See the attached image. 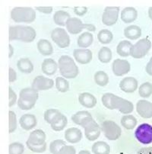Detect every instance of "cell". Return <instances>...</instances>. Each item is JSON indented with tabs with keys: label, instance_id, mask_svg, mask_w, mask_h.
<instances>
[{
	"label": "cell",
	"instance_id": "1",
	"mask_svg": "<svg viewBox=\"0 0 152 154\" xmlns=\"http://www.w3.org/2000/svg\"><path fill=\"white\" fill-rule=\"evenodd\" d=\"M101 101L105 108L110 110H118L124 115H129L134 110L133 102L110 92L103 94Z\"/></svg>",
	"mask_w": 152,
	"mask_h": 154
},
{
	"label": "cell",
	"instance_id": "2",
	"mask_svg": "<svg viewBox=\"0 0 152 154\" xmlns=\"http://www.w3.org/2000/svg\"><path fill=\"white\" fill-rule=\"evenodd\" d=\"M8 34L10 41H20L25 43L33 42L37 36V32L34 28L24 25L10 26Z\"/></svg>",
	"mask_w": 152,
	"mask_h": 154
},
{
	"label": "cell",
	"instance_id": "3",
	"mask_svg": "<svg viewBox=\"0 0 152 154\" xmlns=\"http://www.w3.org/2000/svg\"><path fill=\"white\" fill-rule=\"evenodd\" d=\"M39 98V93L37 90L31 87L24 88L19 92V98H18V106L20 109L28 111L34 107Z\"/></svg>",
	"mask_w": 152,
	"mask_h": 154
},
{
	"label": "cell",
	"instance_id": "4",
	"mask_svg": "<svg viewBox=\"0 0 152 154\" xmlns=\"http://www.w3.org/2000/svg\"><path fill=\"white\" fill-rule=\"evenodd\" d=\"M57 63L59 72L65 79H75L79 75V67L71 57L62 55Z\"/></svg>",
	"mask_w": 152,
	"mask_h": 154
},
{
	"label": "cell",
	"instance_id": "5",
	"mask_svg": "<svg viewBox=\"0 0 152 154\" xmlns=\"http://www.w3.org/2000/svg\"><path fill=\"white\" fill-rule=\"evenodd\" d=\"M11 18L17 23H32L36 19V12L31 7H15L11 11Z\"/></svg>",
	"mask_w": 152,
	"mask_h": 154
},
{
	"label": "cell",
	"instance_id": "6",
	"mask_svg": "<svg viewBox=\"0 0 152 154\" xmlns=\"http://www.w3.org/2000/svg\"><path fill=\"white\" fill-rule=\"evenodd\" d=\"M66 29L68 32L72 35H77L82 32L84 29L88 31V32H92L96 30V27L91 24H85L82 20L78 18H70L66 24Z\"/></svg>",
	"mask_w": 152,
	"mask_h": 154
},
{
	"label": "cell",
	"instance_id": "7",
	"mask_svg": "<svg viewBox=\"0 0 152 154\" xmlns=\"http://www.w3.org/2000/svg\"><path fill=\"white\" fill-rule=\"evenodd\" d=\"M101 131L105 137L109 140L114 141L119 139L122 134V130L120 127L113 121H105L103 122L101 127Z\"/></svg>",
	"mask_w": 152,
	"mask_h": 154
},
{
	"label": "cell",
	"instance_id": "8",
	"mask_svg": "<svg viewBox=\"0 0 152 154\" xmlns=\"http://www.w3.org/2000/svg\"><path fill=\"white\" fill-rule=\"evenodd\" d=\"M151 48V42L148 38H142L133 45L130 56L135 59H142L146 56Z\"/></svg>",
	"mask_w": 152,
	"mask_h": 154
},
{
	"label": "cell",
	"instance_id": "9",
	"mask_svg": "<svg viewBox=\"0 0 152 154\" xmlns=\"http://www.w3.org/2000/svg\"><path fill=\"white\" fill-rule=\"evenodd\" d=\"M51 39L60 48H66L70 45V37L67 31L62 28H54L51 32Z\"/></svg>",
	"mask_w": 152,
	"mask_h": 154
},
{
	"label": "cell",
	"instance_id": "10",
	"mask_svg": "<svg viewBox=\"0 0 152 154\" xmlns=\"http://www.w3.org/2000/svg\"><path fill=\"white\" fill-rule=\"evenodd\" d=\"M135 137L142 144H150L152 143V126L144 123L139 125L135 131Z\"/></svg>",
	"mask_w": 152,
	"mask_h": 154
},
{
	"label": "cell",
	"instance_id": "11",
	"mask_svg": "<svg viewBox=\"0 0 152 154\" xmlns=\"http://www.w3.org/2000/svg\"><path fill=\"white\" fill-rule=\"evenodd\" d=\"M119 14V7H106L102 15V22L106 26H112L116 23Z\"/></svg>",
	"mask_w": 152,
	"mask_h": 154
},
{
	"label": "cell",
	"instance_id": "12",
	"mask_svg": "<svg viewBox=\"0 0 152 154\" xmlns=\"http://www.w3.org/2000/svg\"><path fill=\"white\" fill-rule=\"evenodd\" d=\"M54 81L52 79L40 75L35 77L31 84V88L39 92V91L49 90L52 89Z\"/></svg>",
	"mask_w": 152,
	"mask_h": 154
},
{
	"label": "cell",
	"instance_id": "13",
	"mask_svg": "<svg viewBox=\"0 0 152 154\" xmlns=\"http://www.w3.org/2000/svg\"><path fill=\"white\" fill-rule=\"evenodd\" d=\"M84 129L85 137L89 141H95L97 139H98L101 134L100 126L95 122L94 118L84 127Z\"/></svg>",
	"mask_w": 152,
	"mask_h": 154
},
{
	"label": "cell",
	"instance_id": "14",
	"mask_svg": "<svg viewBox=\"0 0 152 154\" xmlns=\"http://www.w3.org/2000/svg\"><path fill=\"white\" fill-rule=\"evenodd\" d=\"M131 69V65L126 60L116 59L112 63V70L116 76H123L126 75Z\"/></svg>",
	"mask_w": 152,
	"mask_h": 154
},
{
	"label": "cell",
	"instance_id": "15",
	"mask_svg": "<svg viewBox=\"0 0 152 154\" xmlns=\"http://www.w3.org/2000/svg\"><path fill=\"white\" fill-rule=\"evenodd\" d=\"M92 54L91 51L89 49H82V48H79V49H75L73 51V57L77 63L80 64H88L91 61Z\"/></svg>",
	"mask_w": 152,
	"mask_h": 154
},
{
	"label": "cell",
	"instance_id": "16",
	"mask_svg": "<svg viewBox=\"0 0 152 154\" xmlns=\"http://www.w3.org/2000/svg\"><path fill=\"white\" fill-rule=\"evenodd\" d=\"M136 112L142 118H152V103L145 99L139 100L136 104Z\"/></svg>",
	"mask_w": 152,
	"mask_h": 154
},
{
	"label": "cell",
	"instance_id": "17",
	"mask_svg": "<svg viewBox=\"0 0 152 154\" xmlns=\"http://www.w3.org/2000/svg\"><path fill=\"white\" fill-rule=\"evenodd\" d=\"M139 87L138 80L132 76L125 77L119 82V88L126 93H133L137 90Z\"/></svg>",
	"mask_w": 152,
	"mask_h": 154
},
{
	"label": "cell",
	"instance_id": "18",
	"mask_svg": "<svg viewBox=\"0 0 152 154\" xmlns=\"http://www.w3.org/2000/svg\"><path fill=\"white\" fill-rule=\"evenodd\" d=\"M93 118H92L91 114L87 111H79L74 114L72 117V121L73 123L82 127L83 128Z\"/></svg>",
	"mask_w": 152,
	"mask_h": 154
},
{
	"label": "cell",
	"instance_id": "19",
	"mask_svg": "<svg viewBox=\"0 0 152 154\" xmlns=\"http://www.w3.org/2000/svg\"><path fill=\"white\" fill-rule=\"evenodd\" d=\"M19 124L21 128L25 131L33 130L37 124V120L35 115L32 114H25L20 118Z\"/></svg>",
	"mask_w": 152,
	"mask_h": 154
},
{
	"label": "cell",
	"instance_id": "20",
	"mask_svg": "<svg viewBox=\"0 0 152 154\" xmlns=\"http://www.w3.org/2000/svg\"><path fill=\"white\" fill-rule=\"evenodd\" d=\"M46 135L44 131L40 129H36L30 134L27 142L32 145L38 146L46 143Z\"/></svg>",
	"mask_w": 152,
	"mask_h": 154
},
{
	"label": "cell",
	"instance_id": "21",
	"mask_svg": "<svg viewBox=\"0 0 152 154\" xmlns=\"http://www.w3.org/2000/svg\"><path fill=\"white\" fill-rule=\"evenodd\" d=\"M82 132L76 128H68L65 131V139L69 143H77L82 139Z\"/></svg>",
	"mask_w": 152,
	"mask_h": 154
},
{
	"label": "cell",
	"instance_id": "22",
	"mask_svg": "<svg viewBox=\"0 0 152 154\" xmlns=\"http://www.w3.org/2000/svg\"><path fill=\"white\" fill-rule=\"evenodd\" d=\"M79 102L83 107L87 108H93L96 106L97 100L96 97L89 92H83L79 96Z\"/></svg>",
	"mask_w": 152,
	"mask_h": 154
},
{
	"label": "cell",
	"instance_id": "23",
	"mask_svg": "<svg viewBox=\"0 0 152 154\" xmlns=\"http://www.w3.org/2000/svg\"><path fill=\"white\" fill-rule=\"evenodd\" d=\"M41 69L45 75H54L58 69L57 62H56L52 58H46L43 61L42 65H41Z\"/></svg>",
	"mask_w": 152,
	"mask_h": 154
},
{
	"label": "cell",
	"instance_id": "24",
	"mask_svg": "<svg viewBox=\"0 0 152 154\" xmlns=\"http://www.w3.org/2000/svg\"><path fill=\"white\" fill-rule=\"evenodd\" d=\"M138 17L137 10L133 7H126L122 10L120 18L124 23H132L136 20Z\"/></svg>",
	"mask_w": 152,
	"mask_h": 154
},
{
	"label": "cell",
	"instance_id": "25",
	"mask_svg": "<svg viewBox=\"0 0 152 154\" xmlns=\"http://www.w3.org/2000/svg\"><path fill=\"white\" fill-rule=\"evenodd\" d=\"M62 115H63V114L61 113L59 110L56 109V108H51V109L46 110L44 112L43 118H44L45 122H46L51 125L59 122V120L62 118Z\"/></svg>",
	"mask_w": 152,
	"mask_h": 154
},
{
	"label": "cell",
	"instance_id": "26",
	"mask_svg": "<svg viewBox=\"0 0 152 154\" xmlns=\"http://www.w3.org/2000/svg\"><path fill=\"white\" fill-rule=\"evenodd\" d=\"M37 50L40 54L43 56L47 57L50 56L53 54V48L52 45L48 40L46 39H40L38 41L37 44Z\"/></svg>",
	"mask_w": 152,
	"mask_h": 154
},
{
	"label": "cell",
	"instance_id": "27",
	"mask_svg": "<svg viewBox=\"0 0 152 154\" xmlns=\"http://www.w3.org/2000/svg\"><path fill=\"white\" fill-rule=\"evenodd\" d=\"M17 67L20 72L26 74L32 72L34 69L33 63L31 62L29 58L27 57L21 58L18 60V63H17Z\"/></svg>",
	"mask_w": 152,
	"mask_h": 154
},
{
	"label": "cell",
	"instance_id": "28",
	"mask_svg": "<svg viewBox=\"0 0 152 154\" xmlns=\"http://www.w3.org/2000/svg\"><path fill=\"white\" fill-rule=\"evenodd\" d=\"M94 41V36L91 32H83L79 37L77 41L78 46L82 49H88L92 45Z\"/></svg>",
	"mask_w": 152,
	"mask_h": 154
},
{
	"label": "cell",
	"instance_id": "29",
	"mask_svg": "<svg viewBox=\"0 0 152 154\" xmlns=\"http://www.w3.org/2000/svg\"><path fill=\"white\" fill-rule=\"evenodd\" d=\"M133 44L129 41H122L116 47V52L122 57H128L130 56Z\"/></svg>",
	"mask_w": 152,
	"mask_h": 154
},
{
	"label": "cell",
	"instance_id": "30",
	"mask_svg": "<svg viewBox=\"0 0 152 154\" xmlns=\"http://www.w3.org/2000/svg\"><path fill=\"white\" fill-rule=\"evenodd\" d=\"M124 36L129 40H137L142 36V29L138 25H129L124 29Z\"/></svg>",
	"mask_w": 152,
	"mask_h": 154
},
{
	"label": "cell",
	"instance_id": "31",
	"mask_svg": "<svg viewBox=\"0 0 152 154\" xmlns=\"http://www.w3.org/2000/svg\"><path fill=\"white\" fill-rule=\"evenodd\" d=\"M91 150L94 154H110V146L104 141H97L92 145Z\"/></svg>",
	"mask_w": 152,
	"mask_h": 154
},
{
	"label": "cell",
	"instance_id": "32",
	"mask_svg": "<svg viewBox=\"0 0 152 154\" xmlns=\"http://www.w3.org/2000/svg\"><path fill=\"white\" fill-rule=\"evenodd\" d=\"M70 18V14L63 10L56 11L53 15L54 22L59 26H66V22Z\"/></svg>",
	"mask_w": 152,
	"mask_h": 154
},
{
	"label": "cell",
	"instance_id": "33",
	"mask_svg": "<svg viewBox=\"0 0 152 154\" xmlns=\"http://www.w3.org/2000/svg\"><path fill=\"white\" fill-rule=\"evenodd\" d=\"M121 125L125 129L133 130L137 125V119L132 115H125L121 118Z\"/></svg>",
	"mask_w": 152,
	"mask_h": 154
},
{
	"label": "cell",
	"instance_id": "34",
	"mask_svg": "<svg viewBox=\"0 0 152 154\" xmlns=\"http://www.w3.org/2000/svg\"><path fill=\"white\" fill-rule=\"evenodd\" d=\"M113 57L112 51L107 47H103L98 52V59L103 63H108L111 61Z\"/></svg>",
	"mask_w": 152,
	"mask_h": 154
},
{
	"label": "cell",
	"instance_id": "35",
	"mask_svg": "<svg viewBox=\"0 0 152 154\" xmlns=\"http://www.w3.org/2000/svg\"><path fill=\"white\" fill-rule=\"evenodd\" d=\"M97 39L102 45H108L113 39V33L107 29H103L97 34Z\"/></svg>",
	"mask_w": 152,
	"mask_h": 154
},
{
	"label": "cell",
	"instance_id": "36",
	"mask_svg": "<svg viewBox=\"0 0 152 154\" xmlns=\"http://www.w3.org/2000/svg\"><path fill=\"white\" fill-rule=\"evenodd\" d=\"M95 82L100 87H104L109 83V75L103 71H97L94 76Z\"/></svg>",
	"mask_w": 152,
	"mask_h": 154
},
{
	"label": "cell",
	"instance_id": "37",
	"mask_svg": "<svg viewBox=\"0 0 152 154\" xmlns=\"http://www.w3.org/2000/svg\"><path fill=\"white\" fill-rule=\"evenodd\" d=\"M139 94L142 98H149L152 95V84L146 82L139 87Z\"/></svg>",
	"mask_w": 152,
	"mask_h": 154
},
{
	"label": "cell",
	"instance_id": "38",
	"mask_svg": "<svg viewBox=\"0 0 152 154\" xmlns=\"http://www.w3.org/2000/svg\"><path fill=\"white\" fill-rule=\"evenodd\" d=\"M56 88L59 92H66L69 90V82L63 77H57L55 81Z\"/></svg>",
	"mask_w": 152,
	"mask_h": 154
},
{
	"label": "cell",
	"instance_id": "39",
	"mask_svg": "<svg viewBox=\"0 0 152 154\" xmlns=\"http://www.w3.org/2000/svg\"><path fill=\"white\" fill-rule=\"evenodd\" d=\"M18 123H17L16 114L13 111L8 112V132L9 134L14 133L17 129Z\"/></svg>",
	"mask_w": 152,
	"mask_h": 154
},
{
	"label": "cell",
	"instance_id": "40",
	"mask_svg": "<svg viewBox=\"0 0 152 154\" xmlns=\"http://www.w3.org/2000/svg\"><path fill=\"white\" fill-rule=\"evenodd\" d=\"M25 152V146L20 142H14L8 146L9 154H23Z\"/></svg>",
	"mask_w": 152,
	"mask_h": 154
},
{
	"label": "cell",
	"instance_id": "41",
	"mask_svg": "<svg viewBox=\"0 0 152 154\" xmlns=\"http://www.w3.org/2000/svg\"><path fill=\"white\" fill-rule=\"evenodd\" d=\"M66 145V142L63 140H55L49 144V151L52 154H59L61 148Z\"/></svg>",
	"mask_w": 152,
	"mask_h": 154
},
{
	"label": "cell",
	"instance_id": "42",
	"mask_svg": "<svg viewBox=\"0 0 152 154\" xmlns=\"http://www.w3.org/2000/svg\"><path fill=\"white\" fill-rule=\"evenodd\" d=\"M67 124H68V119H67V117L66 115H62V118L59 120V122H56V124H54V125H51L50 127L54 131H62V130L65 129L66 126H67Z\"/></svg>",
	"mask_w": 152,
	"mask_h": 154
},
{
	"label": "cell",
	"instance_id": "43",
	"mask_svg": "<svg viewBox=\"0 0 152 154\" xmlns=\"http://www.w3.org/2000/svg\"><path fill=\"white\" fill-rule=\"evenodd\" d=\"M26 145L30 150L34 152H37V153H42V152H44L46 150V142L41 145L36 146V145L31 144V143L26 141Z\"/></svg>",
	"mask_w": 152,
	"mask_h": 154
},
{
	"label": "cell",
	"instance_id": "44",
	"mask_svg": "<svg viewBox=\"0 0 152 154\" xmlns=\"http://www.w3.org/2000/svg\"><path fill=\"white\" fill-rule=\"evenodd\" d=\"M8 99H9V102H8V106L9 107H12L18 102V96H17L15 91L12 89V87L8 88Z\"/></svg>",
	"mask_w": 152,
	"mask_h": 154
},
{
	"label": "cell",
	"instance_id": "45",
	"mask_svg": "<svg viewBox=\"0 0 152 154\" xmlns=\"http://www.w3.org/2000/svg\"><path fill=\"white\" fill-rule=\"evenodd\" d=\"M59 154H76V149L73 146L65 145L61 148Z\"/></svg>",
	"mask_w": 152,
	"mask_h": 154
},
{
	"label": "cell",
	"instance_id": "46",
	"mask_svg": "<svg viewBox=\"0 0 152 154\" xmlns=\"http://www.w3.org/2000/svg\"><path fill=\"white\" fill-rule=\"evenodd\" d=\"M35 9L38 11V12H41V13L49 15V14L52 13L53 8L51 6H37L35 8Z\"/></svg>",
	"mask_w": 152,
	"mask_h": 154
},
{
	"label": "cell",
	"instance_id": "47",
	"mask_svg": "<svg viewBox=\"0 0 152 154\" xmlns=\"http://www.w3.org/2000/svg\"><path fill=\"white\" fill-rule=\"evenodd\" d=\"M73 10L75 14H76L79 16H84L88 12V8L85 6L75 7Z\"/></svg>",
	"mask_w": 152,
	"mask_h": 154
},
{
	"label": "cell",
	"instance_id": "48",
	"mask_svg": "<svg viewBox=\"0 0 152 154\" xmlns=\"http://www.w3.org/2000/svg\"><path fill=\"white\" fill-rule=\"evenodd\" d=\"M17 79V73L15 69L12 67H9L8 69V80L9 82H14Z\"/></svg>",
	"mask_w": 152,
	"mask_h": 154
},
{
	"label": "cell",
	"instance_id": "49",
	"mask_svg": "<svg viewBox=\"0 0 152 154\" xmlns=\"http://www.w3.org/2000/svg\"><path fill=\"white\" fill-rule=\"evenodd\" d=\"M145 71L148 75H151L152 76V57L151 58L149 62L148 63V64L146 65L145 67Z\"/></svg>",
	"mask_w": 152,
	"mask_h": 154
},
{
	"label": "cell",
	"instance_id": "50",
	"mask_svg": "<svg viewBox=\"0 0 152 154\" xmlns=\"http://www.w3.org/2000/svg\"><path fill=\"white\" fill-rule=\"evenodd\" d=\"M138 154H152V147H145L141 149Z\"/></svg>",
	"mask_w": 152,
	"mask_h": 154
},
{
	"label": "cell",
	"instance_id": "51",
	"mask_svg": "<svg viewBox=\"0 0 152 154\" xmlns=\"http://www.w3.org/2000/svg\"><path fill=\"white\" fill-rule=\"evenodd\" d=\"M14 48L12 47V45H8V57L12 58V56H13L14 54Z\"/></svg>",
	"mask_w": 152,
	"mask_h": 154
},
{
	"label": "cell",
	"instance_id": "52",
	"mask_svg": "<svg viewBox=\"0 0 152 154\" xmlns=\"http://www.w3.org/2000/svg\"><path fill=\"white\" fill-rule=\"evenodd\" d=\"M148 16L151 18V20H152V7L149 8L148 9Z\"/></svg>",
	"mask_w": 152,
	"mask_h": 154
},
{
	"label": "cell",
	"instance_id": "53",
	"mask_svg": "<svg viewBox=\"0 0 152 154\" xmlns=\"http://www.w3.org/2000/svg\"><path fill=\"white\" fill-rule=\"evenodd\" d=\"M79 154H91L88 150H81Z\"/></svg>",
	"mask_w": 152,
	"mask_h": 154
},
{
	"label": "cell",
	"instance_id": "54",
	"mask_svg": "<svg viewBox=\"0 0 152 154\" xmlns=\"http://www.w3.org/2000/svg\"><path fill=\"white\" fill-rule=\"evenodd\" d=\"M119 154H124V153H119Z\"/></svg>",
	"mask_w": 152,
	"mask_h": 154
}]
</instances>
